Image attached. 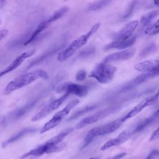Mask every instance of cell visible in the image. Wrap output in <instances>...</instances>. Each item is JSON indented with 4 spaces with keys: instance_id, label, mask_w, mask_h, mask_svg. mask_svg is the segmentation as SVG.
Masks as SVG:
<instances>
[{
    "instance_id": "obj_1",
    "label": "cell",
    "mask_w": 159,
    "mask_h": 159,
    "mask_svg": "<svg viewBox=\"0 0 159 159\" xmlns=\"http://www.w3.org/2000/svg\"><path fill=\"white\" fill-rule=\"evenodd\" d=\"M48 75L43 70L38 69L29 72L25 73L16 77L11 81L5 87L4 94L7 95L12 92L30 84L38 79H47Z\"/></svg>"
},
{
    "instance_id": "obj_2",
    "label": "cell",
    "mask_w": 159,
    "mask_h": 159,
    "mask_svg": "<svg viewBox=\"0 0 159 159\" xmlns=\"http://www.w3.org/2000/svg\"><path fill=\"white\" fill-rule=\"evenodd\" d=\"M100 26L101 23L98 22L94 24L86 33L71 42L66 48L63 50L58 55V61H64L66 60L69 57L72 56L78 49L86 45L89 39L98 31Z\"/></svg>"
},
{
    "instance_id": "obj_3",
    "label": "cell",
    "mask_w": 159,
    "mask_h": 159,
    "mask_svg": "<svg viewBox=\"0 0 159 159\" xmlns=\"http://www.w3.org/2000/svg\"><path fill=\"white\" fill-rule=\"evenodd\" d=\"M122 123L123 122L121 120V118H120L106 124L93 128L88 132L84 137L82 148L86 147L96 137L111 134L116 131L121 126Z\"/></svg>"
},
{
    "instance_id": "obj_4",
    "label": "cell",
    "mask_w": 159,
    "mask_h": 159,
    "mask_svg": "<svg viewBox=\"0 0 159 159\" xmlns=\"http://www.w3.org/2000/svg\"><path fill=\"white\" fill-rule=\"evenodd\" d=\"M117 68L109 63L101 62L98 64L89 75V77L94 78L101 84H107L112 81Z\"/></svg>"
},
{
    "instance_id": "obj_5",
    "label": "cell",
    "mask_w": 159,
    "mask_h": 159,
    "mask_svg": "<svg viewBox=\"0 0 159 159\" xmlns=\"http://www.w3.org/2000/svg\"><path fill=\"white\" fill-rule=\"evenodd\" d=\"M80 102V101L77 99H73L70 101L68 104L63 108L61 111L57 112L51 119L47 122L40 130V133H45L53 128L57 126L69 114L70 111Z\"/></svg>"
},
{
    "instance_id": "obj_6",
    "label": "cell",
    "mask_w": 159,
    "mask_h": 159,
    "mask_svg": "<svg viewBox=\"0 0 159 159\" xmlns=\"http://www.w3.org/2000/svg\"><path fill=\"white\" fill-rule=\"evenodd\" d=\"M120 105H115L113 106H111L105 109H102L99 111L94 113V114L90 115L84 119H81L75 126L76 129H81L89 124H91L95 123L102 119L107 117L109 115L120 110Z\"/></svg>"
},
{
    "instance_id": "obj_7",
    "label": "cell",
    "mask_w": 159,
    "mask_h": 159,
    "mask_svg": "<svg viewBox=\"0 0 159 159\" xmlns=\"http://www.w3.org/2000/svg\"><path fill=\"white\" fill-rule=\"evenodd\" d=\"M39 98H37L30 101L29 102L25 104L23 106L14 110L13 111L9 113L7 116H6L2 120V124L5 125L8 124L16 121L22 117H23L25 114H27L29 111H30L34 106L36 104Z\"/></svg>"
},
{
    "instance_id": "obj_8",
    "label": "cell",
    "mask_w": 159,
    "mask_h": 159,
    "mask_svg": "<svg viewBox=\"0 0 159 159\" xmlns=\"http://www.w3.org/2000/svg\"><path fill=\"white\" fill-rule=\"evenodd\" d=\"M89 89L88 85H83L71 82L64 83L59 85L56 91L58 93L64 92L68 94H75L79 97H83L87 94Z\"/></svg>"
},
{
    "instance_id": "obj_9",
    "label": "cell",
    "mask_w": 159,
    "mask_h": 159,
    "mask_svg": "<svg viewBox=\"0 0 159 159\" xmlns=\"http://www.w3.org/2000/svg\"><path fill=\"white\" fill-rule=\"evenodd\" d=\"M69 95L70 94H68V93H65L61 97L51 102L50 104H48L47 106L44 107L40 111H39L36 114H35L32 117L31 120L32 122H35L49 115L53 111H54L57 108H58L61 105V104L66 99V98L69 96Z\"/></svg>"
},
{
    "instance_id": "obj_10",
    "label": "cell",
    "mask_w": 159,
    "mask_h": 159,
    "mask_svg": "<svg viewBox=\"0 0 159 159\" xmlns=\"http://www.w3.org/2000/svg\"><path fill=\"white\" fill-rule=\"evenodd\" d=\"M158 99V94L156 93L155 94L148 97L142 101H140L139 104H137L135 106H134L129 112H128L124 117H121V120L124 122V121L129 119L137 114H138L140 112H141L144 108L154 104Z\"/></svg>"
},
{
    "instance_id": "obj_11",
    "label": "cell",
    "mask_w": 159,
    "mask_h": 159,
    "mask_svg": "<svg viewBox=\"0 0 159 159\" xmlns=\"http://www.w3.org/2000/svg\"><path fill=\"white\" fill-rule=\"evenodd\" d=\"M34 53L35 50L31 49L20 54L7 66H6L1 71H0V78L18 68L25 60V59L31 57Z\"/></svg>"
},
{
    "instance_id": "obj_12",
    "label": "cell",
    "mask_w": 159,
    "mask_h": 159,
    "mask_svg": "<svg viewBox=\"0 0 159 159\" xmlns=\"http://www.w3.org/2000/svg\"><path fill=\"white\" fill-rule=\"evenodd\" d=\"M134 131L132 129L125 130L123 132H122L119 135H118L116 138L111 139L106 142L101 147V150L104 151L112 147L117 146L119 145L125 141H127L128 139H129L133 135H134Z\"/></svg>"
},
{
    "instance_id": "obj_13",
    "label": "cell",
    "mask_w": 159,
    "mask_h": 159,
    "mask_svg": "<svg viewBox=\"0 0 159 159\" xmlns=\"http://www.w3.org/2000/svg\"><path fill=\"white\" fill-rule=\"evenodd\" d=\"M135 53V48H130V49L122 50L120 52H115L106 56L102 61L109 63L114 62V61L127 60L131 58L134 56Z\"/></svg>"
},
{
    "instance_id": "obj_14",
    "label": "cell",
    "mask_w": 159,
    "mask_h": 159,
    "mask_svg": "<svg viewBox=\"0 0 159 159\" xmlns=\"http://www.w3.org/2000/svg\"><path fill=\"white\" fill-rule=\"evenodd\" d=\"M158 71H156L152 73H143L140 75L137 76L135 77L134 79L130 81H129L128 83H126L125 85H124L121 88L120 91V92H124L125 91H127L131 88H133L134 87L147 81L148 80L155 77L158 76Z\"/></svg>"
},
{
    "instance_id": "obj_15",
    "label": "cell",
    "mask_w": 159,
    "mask_h": 159,
    "mask_svg": "<svg viewBox=\"0 0 159 159\" xmlns=\"http://www.w3.org/2000/svg\"><path fill=\"white\" fill-rule=\"evenodd\" d=\"M139 25L138 20H132L128 22L117 33L114 35V40H125L132 36Z\"/></svg>"
},
{
    "instance_id": "obj_16",
    "label": "cell",
    "mask_w": 159,
    "mask_h": 159,
    "mask_svg": "<svg viewBox=\"0 0 159 159\" xmlns=\"http://www.w3.org/2000/svg\"><path fill=\"white\" fill-rule=\"evenodd\" d=\"M158 60H149L137 63L134 66V68L138 71L143 73H148L158 71Z\"/></svg>"
},
{
    "instance_id": "obj_17",
    "label": "cell",
    "mask_w": 159,
    "mask_h": 159,
    "mask_svg": "<svg viewBox=\"0 0 159 159\" xmlns=\"http://www.w3.org/2000/svg\"><path fill=\"white\" fill-rule=\"evenodd\" d=\"M136 40L135 36H132L125 40H114L111 43L107 44L104 48V50H109L113 48L124 49L132 46Z\"/></svg>"
},
{
    "instance_id": "obj_18",
    "label": "cell",
    "mask_w": 159,
    "mask_h": 159,
    "mask_svg": "<svg viewBox=\"0 0 159 159\" xmlns=\"http://www.w3.org/2000/svg\"><path fill=\"white\" fill-rule=\"evenodd\" d=\"M36 130H37V129L35 128H34V127H25V128H24V129H21L20 130H19L16 134H15L14 135H13L12 136H11L7 140L4 141L2 143V147H6L7 145H9V144L12 143L19 140V139H20L21 138L24 137V136H25V135H27L28 134H32V133L35 132Z\"/></svg>"
},
{
    "instance_id": "obj_19",
    "label": "cell",
    "mask_w": 159,
    "mask_h": 159,
    "mask_svg": "<svg viewBox=\"0 0 159 159\" xmlns=\"http://www.w3.org/2000/svg\"><path fill=\"white\" fill-rule=\"evenodd\" d=\"M158 111H157L155 113L153 114L150 117L140 121L134 128H132L134 134L142 131L143 130L148 127L149 125H150L152 124H153L158 119Z\"/></svg>"
},
{
    "instance_id": "obj_20",
    "label": "cell",
    "mask_w": 159,
    "mask_h": 159,
    "mask_svg": "<svg viewBox=\"0 0 159 159\" xmlns=\"http://www.w3.org/2000/svg\"><path fill=\"white\" fill-rule=\"evenodd\" d=\"M73 130H74V129L73 127L67 128L65 130H64L61 131V132H60L59 134H58L57 135L53 137L52 138H51L50 139L47 140L43 144L46 147H51V146L57 145V144L61 143V141L63 140V139L66 136H67L68 134L71 133L73 131Z\"/></svg>"
},
{
    "instance_id": "obj_21",
    "label": "cell",
    "mask_w": 159,
    "mask_h": 159,
    "mask_svg": "<svg viewBox=\"0 0 159 159\" xmlns=\"http://www.w3.org/2000/svg\"><path fill=\"white\" fill-rule=\"evenodd\" d=\"M158 11H153L150 12L145 14L142 16L140 19V24L143 25H148L150 24L151 22L158 16Z\"/></svg>"
},
{
    "instance_id": "obj_22",
    "label": "cell",
    "mask_w": 159,
    "mask_h": 159,
    "mask_svg": "<svg viewBox=\"0 0 159 159\" xmlns=\"http://www.w3.org/2000/svg\"><path fill=\"white\" fill-rule=\"evenodd\" d=\"M96 107V106L94 105H91V106H86L85 107L83 108V109H80V110L76 111L75 113H73L69 118H68V120H73L75 119H76L78 117H79L80 116H82L83 114L88 112L89 111H91L93 109H94Z\"/></svg>"
},
{
    "instance_id": "obj_23",
    "label": "cell",
    "mask_w": 159,
    "mask_h": 159,
    "mask_svg": "<svg viewBox=\"0 0 159 159\" xmlns=\"http://www.w3.org/2000/svg\"><path fill=\"white\" fill-rule=\"evenodd\" d=\"M68 8L66 6L62 7L61 8H60L59 9L57 10L53 14H52L50 16V17H49L48 19H49V20L52 23L53 22L57 20V19H60V17H61L63 16H64L68 11Z\"/></svg>"
},
{
    "instance_id": "obj_24",
    "label": "cell",
    "mask_w": 159,
    "mask_h": 159,
    "mask_svg": "<svg viewBox=\"0 0 159 159\" xmlns=\"http://www.w3.org/2000/svg\"><path fill=\"white\" fill-rule=\"evenodd\" d=\"M111 1H98L93 2L88 6V10L90 11H98L102 7L106 6L108 4H109Z\"/></svg>"
},
{
    "instance_id": "obj_25",
    "label": "cell",
    "mask_w": 159,
    "mask_h": 159,
    "mask_svg": "<svg viewBox=\"0 0 159 159\" xmlns=\"http://www.w3.org/2000/svg\"><path fill=\"white\" fill-rule=\"evenodd\" d=\"M158 33V20H157L156 22L150 24L145 29L144 34L148 35H153L157 34Z\"/></svg>"
},
{
    "instance_id": "obj_26",
    "label": "cell",
    "mask_w": 159,
    "mask_h": 159,
    "mask_svg": "<svg viewBox=\"0 0 159 159\" xmlns=\"http://www.w3.org/2000/svg\"><path fill=\"white\" fill-rule=\"evenodd\" d=\"M157 49V46L155 43H152L150 44L149 45L147 46L141 52V57H145L148 55L150 53L154 52Z\"/></svg>"
},
{
    "instance_id": "obj_27",
    "label": "cell",
    "mask_w": 159,
    "mask_h": 159,
    "mask_svg": "<svg viewBox=\"0 0 159 159\" xmlns=\"http://www.w3.org/2000/svg\"><path fill=\"white\" fill-rule=\"evenodd\" d=\"M86 71L84 70H80L76 73L75 79L77 81H81L86 78Z\"/></svg>"
},
{
    "instance_id": "obj_28",
    "label": "cell",
    "mask_w": 159,
    "mask_h": 159,
    "mask_svg": "<svg viewBox=\"0 0 159 159\" xmlns=\"http://www.w3.org/2000/svg\"><path fill=\"white\" fill-rule=\"evenodd\" d=\"M135 2H132V3H131V4L129 6V8H128V9L127 10V11H126V13L125 14V15L124 16V19H125V18H127V17H129V16H130V15L131 14V13L132 12V11H133V9H134V7H135Z\"/></svg>"
},
{
    "instance_id": "obj_29",
    "label": "cell",
    "mask_w": 159,
    "mask_h": 159,
    "mask_svg": "<svg viewBox=\"0 0 159 159\" xmlns=\"http://www.w3.org/2000/svg\"><path fill=\"white\" fill-rule=\"evenodd\" d=\"M159 133H158V128H157L155 130H154L150 138V141H154L158 139Z\"/></svg>"
},
{
    "instance_id": "obj_30",
    "label": "cell",
    "mask_w": 159,
    "mask_h": 159,
    "mask_svg": "<svg viewBox=\"0 0 159 159\" xmlns=\"http://www.w3.org/2000/svg\"><path fill=\"white\" fill-rule=\"evenodd\" d=\"M158 151L157 150H153L147 157L146 159H154L158 155Z\"/></svg>"
},
{
    "instance_id": "obj_31",
    "label": "cell",
    "mask_w": 159,
    "mask_h": 159,
    "mask_svg": "<svg viewBox=\"0 0 159 159\" xmlns=\"http://www.w3.org/2000/svg\"><path fill=\"white\" fill-rule=\"evenodd\" d=\"M8 30L7 29H2L0 30V40L4 39L7 34Z\"/></svg>"
},
{
    "instance_id": "obj_32",
    "label": "cell",
    "mask_w": 159,
    "mask_h": 159,
    "mask_svg": "<svg viewBox=\"0 0 159 159\" xmlns=\"http://www.w3.org/2000/svg\"><path fill=\"white\" fill-rule=\"evenodd\" d=\"M125 155V152H123V153H119V154H118V155H117L113 157L112 158H110V159H120V158H122V157H124Z\"/></svg>"
},
{
    "instance_id": "obj_33",
    "label": "cell",
    "mask_w": 159,
    "mask_h": 159,
    "mask_svg": "<svg viewBox=\"0 0 159 159\" xmlns=\"http://www.w3.org/2000/svg\"><path fill=\"white\" fill-rule=\"evenodd\" d=\"M89 159H98V158H91Z\"/></svg>"
}]
</instances>
